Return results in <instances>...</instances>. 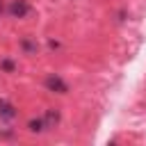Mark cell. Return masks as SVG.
Wrapping results in <instances>:
<instances>
[{"label": "cell", "instance_id": "obj_1", "mask_svg": "<svg viewBox=\"0 0 146 146\" xmlns=\"http://www.w3.org/2000/svg\"><path fill=\"white\" fill-rule=\"evenodd\" d=\"M7 14L11 18H25L30 14V2L27 0H14L9 7H7Z\"/></svg>", "mask_w": 146, "mask_h": 146}, {"label": "cell", "instance_id": "obj_2", "mask_svg": "<svg viewBox=\"0 0 146 146\" xmlns=\"http://www.w3.org/2000/svg\"><path fill=\"white\" fill-rule=\"evenodd\" d=\"M43 84H46L48 91H55V94H66V91H68V84H66L59 75H48Z\"/></svg>", "mask_w": 146, "mask_h": 146}, {"label": "cell", "instance_id": "obj_3", "mask_svg": "<svg viewBox=\"0 0 146 146\" xmlns=\"http://www.w3.org/2000/svg\"><path fill=\"white\" fill-rule=\"evenodd\" d=\"M16 116V107L7 100V98H0V119H14Z\"/></svg>", "mask_w": 146, "mask_h": 146}, {"label": "cell", "instance_id": "obj_4", "mask_svg": "<svg viewBox=\"0 0 146 146\" xmlns=\"http://www.w3.org/2000/svg\"><path fill=\"white\" fill-rule=\"evenodd\" d=\"M43 123H46V130L55 128V125L59 123V112H57V110H48V112L43 114Z\"/></svg>", "mask_w": 146, "mask_h": 146}, {"label": "cell", "instance_id": "obj_5", "mask_svg": "<svg viewBox=\"0 0 146 146\" xmlns=\"http://www.w3.org/2000/svg\"><path fill=\"white\" fill-rule=\"evenodd\" d=\"M27 130H30V132H43V130H46L43 116H39V119H32V121L27 123Z\"/></svg>", "mask_w": 146, "mask_h": 146}, {"label": "cell", "instance_id": "obj_6", "mask_svg": "<svg viewBox=\"0 0 146 146\" xmlns=\"http://www.w3.org/2000/svg\"><path fill=\"white\" fill-rule=\"evenodd\" d=\"M21 48H23V52H27V55H34V52L39 50L36 41H30V39H23V41H21Z\"/></svg>", "mask_w": 146, "mask_h": 146}, {"label": "cell", "instance_id": "obj_7", "mask_svg": "<svg viewBox=\"0 0 146 146\" xmlns=\"http://www.w3.org/2000/svg\"><path fill=\"white\" fill-rule=\"evenodd\" d=\"M0 66H2V68H5V71H9V73H11V71H14V68H16V66H14V62H9V59H5V62H2V64H0Z\"/></svg>", "mask_w": 146, "mask_h": 146}, {"label": "cell", "instance_id": "obj_8", "mask_svg": "<svg viewBox=\"0 0 146 146\" xmlns=\"http://www.w3.org/2000/svg\"><path fill=\"white\" fill-rule=\"evenodd\" d=\"M5 11H7V7H5V5L0 2V14H5Z\"/></svg>", "mask_w": 146, "mask_h": 146}]
</instances>
